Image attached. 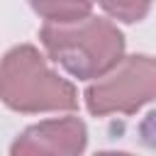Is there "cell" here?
<instances>
[{"instance_id":"obj_2","label":"cell","mask_w":156,"mask_h":156,"mask_svg":"<svg viewBox=\"0 0 156 156\" xmlns=\"http://www.w3.org/2000/svg\"><path fill=\"white\" fill-rule=\"evenodd\" d=\"M0 100L17 112H66L78 105L76 88L54 73L39 49L20 44L0 61Z\"/></svg>"},{"instance_id":"obj_6","label":"cell","mask_w":156,"mask_h":156,"mask_svg":"<svg viewBox=\"0 0 156 156\" xmlns=\"http://www.w3.org/2000/svg\"><path fill=\"white\" fill-rule=\"evenodd\" d=\"M98 2L110 17L122 20V22H139L146 17L151 0H93Z\"/></svg>"},{"instance_id":"obj_4","label":"cell","mask_w":156,"mask_h":156,"mask_svg":"<svg viewBox=\"0 0 156 156\" xmlns=\"http://www.w3.org/2000/svg\"><path fill=\"white\" fill-rule=\"evenodd\" d=\"M85 149V124L78 117H61L39 122L20 134L12 144L15 156L24 154H51V156H73Z\"/></svg>"},{"instance_id":"obj_5","label":"cell","mask_w":156,"mask_h":156,"mask_svg":"<svg viewBox=\"0 0 156 156\" xmlns=\"http://www.w3.org/2000/svg\"><path fill=\"white\" fill-rule=\"evenodd\" d=\"M46 22H71L90 15L93 0H29Z\"/></svg>"},{"instance_id":"obj_1","label":"cell","mask_w":156,"mask_h":156,"mask_svg":"<svg viewBox=\"0 0 156 156\" xmlns=\"http://www.w3.org/2000/svg\"><path fill=\"white\" fill-rule=\"evenodd\" d=\"M46 54L73 78L93 80L107 73L124 54L122 32L102 17L46 22L39 32Z\"/></svg>"},{"instance_id":"obj_3","label":"cell","mask_w":156,"mask_h":156,"mask_svg":"<svg viewBox=\"0 0 156 156\" xmlns=\"http://www.w3.org/2000/svg\"><path fill=\"white\" fill-rule=\"evenodd\" d=\"M156 100V58L122 56L107 73L93 78L85 90V105L93 115H132Z\"/></svg>"}]
</instances>
